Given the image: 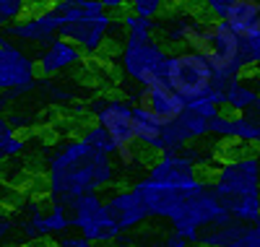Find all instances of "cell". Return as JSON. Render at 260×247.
Wrapping results in <instances>:
<instances>
[{"label": "cell", "mask_w": 260, "mask_h": 247, "mask_svg": "<svg viewBox=\"0 0 260 247\" xmlns=\"http://www.w3.org/2000/svg\"><path fill=\"white\" fill-rule=\"evenodd\" d=\"M117 169L112 156L96 153L81 138H62L47 156V200L65 208L83 195H99L110 185H115Z\"/></svg>", "instance_id": "obj_1"}, {"label": "cell", "mask_w": 260, "mask_h": 247, "mask_svg": "<svg viewBox=\"0 0 260 247\" xmlns=\"http://www.w3.org/2000/svg\"><path fill=\"white\" fill-rule=\"evenodd\" d=\"M211 193L234 221L252 224L260 219V156L247 153L224 159L213 172Z\"/></svg>", "instance_id": "obj_2"}, {"label": "cell", "mask_w": 260, "mask_h": 247, "mask_svg": "<svg viewBox=\"0 0 260 247\" xmlns=\"http://www.w3.org/2000/svg\"><path fill=\"white\" fill-rule=\"evenodd\" d=\"M120 68L138 88H151L167 83V68H169V52L161 42L148 39H122L120 44Z\"/></svg>", "instance_id": "obj_3"}, {"label": "cell", "mask_w": 260, "mask_h": 247, "mask_svg": "<svg viewBox=\"0 0 260 247\" xmlns=\"http://www.w3.org/2000/svg\"><path fill=\"white\" fill-rule=\"evenodd\" d=\"M192 52H198L208 60L213 78H237L245 71V65L240 63V37L224 21L208 18V24H206L198 44L192 47Z\"/></svg>", "instance_id": "obj_4"}, {"label": "cell", "mask_w": 260, "mask_h": 247, "mask_svg": "<svg viewBox=\"0 0 260 247\" xmlns=\"http://www.w3.org/2000/svg\"><path fill=\"white\" fill-rule=\"evenodd\" d=\"M213 71L203 55L192 50L169 52V68H167V86L175 94H180L187 104L195 99H203L211 91Z\"/></svg>", "instance_id": "obj_5"}, {"label": "cell", "mask_w": 260, "mask_h": 247, "mask_svg": "<svg viewBox=\"0 0 260 247\" xmlns=\"http://www.w3.org/2000/svg\"><path fill=\"white\" fill-rule=\"evenodd\" d=\"M206 185L208 182H201V185H195L190 190H175V188H164V185L151 182L148 177H141V179L133 182L130 190L138 195L148 219H161V221H169V227H177L187 213V206H190L192 195L198 190H203Z\"/></svg>", "instance_id": "obj_6"}, {"label": "cell", "mask_w": 260, "mask_h": 247, "mask_svg": "<svg viewBox=\"0 0 260 247\" xmlns=\"http://www.w3.org/2000/svg\"><path fill=\"white\" fill-rule=\"evenodd\" d=\"M34 88H39L37 57L26 47L0 34V94H29Z\"/></svg>", "instance_id": "obj_7"}, {"label": "cell", "mask_w": 260, "mask_h": 247, "mask_svg": "<svg viewBox=\"0 0 260 247\" xmlns=\"http://www.w3.org/2000/svg\"><path fill=\"white\" fill-rule=\"evenodd\" d=\"M71 224L73 232L83 239H89L91 244H110L115 242L122 232L110 216L102 195H83L78 198L71 208Z\"/></svg>", "instance_id": "obj_8"}, {"label": "cell", "mask_w": 260, "mask_h": 247, "mask_svg": "<svg viewBox=\"0 0 260 247\" xmlns=\"http://www.w3.org/2000/svg\"><path fill=\"white\" fill-rule=\"evenodd\" d=\"M201 6H187V3H175L169 6L161 18H156V32L161 34L164 44H187V50H192L198 44L208 18L203 16V11H198Z\"/></svg>", "instance_id": "obj_9"}, {"label": "cell", "mask_w": 260, "mask_h": 247, "mask_svg": "<svg viewBox=\"0 0 260 247\" xmlns=\"http://www.w3.org/2000/svg\"><path fill=\"white\" fill-rule=\"evenodd\" d=\"M115 29H120V21H115L110 13H94L86 18L65 21L60 26V39L76 44L83 55H99L104 50V44L112 39Z\"/></svg>", "instance_id": "obj_10"}, {"label": "cell", "mask_w": 260, "mask_h": 247, "mask_svg": "<svg viewBox=\"0 0 260 247\" xmlns=\"http://www.w3.org/2000/svg\"><path fill=\"white\" fill-rule=\"evenodd\" d=\"M91 115H94L99 128H104L107 133H110V138L117 143V148L136 143V136H133V104H130L125 97H112V94L96 97L91 102Z\"/></svg>", "instance_id": "obj_11"}, {"label": "cell", "mask_w": 260, "mask_h": 247, "mask_svg": "<svg viewBox=\"0 0 260 247\" xmlns=\"http://www.w3.org/2000/svg\"><path fill=\"white\" fill-rule=\"evenodd\" d=\"M60 18H57V13L50 8V3L47 6H39V3H34V8L29 11V16H24L21 21H16L13 26H8V29H3L0 34L3 37H8V39H13L16 44H37V47H45V44H50L52 39H57L60 37Z\"/></svg>", "instance_id": "obj_12"}, {"label": "cell", "mask_w": 260, "mask_h": 247, "mask_svg": "<svg viewBox=\"0 0 260 247\" xmlns=\"http://www.w3.org/2000/svg\"><path fill=\"white\" fill-rule=\"evenodd\" d=\"M208 99L219 107L229 109V115H247L260 104V91L247 83L242 76L237 78H213Z\"/></svg>", "instance_id": "obj_13"}, {"label": "cell", "mask_w": 260, "mask_h": 247, "mask_svg": "<svg viewBox=\"0 0 260 247\" xmlns=\"http://www.w3.org/2000/svg\"><path fill=\"white\" fill-rule=\"evenodd\" d=\"M146 177L156 185H164V188H175V190H190L195 185H201L203 179L182 153H164V156H156V162L148 167Z\"/></svg>", "instance_id": "obj_14"}, {"label": "cell", "mask_w": 260, "mask_h": 247, "mask_svg": "<svg viewBox=\"0 0 260 247\" xmlns=\"http://www.w3.org/2000/svg\"><path fill=\"white\" fill-rule=\"evenodd\" d=\"M37 57V71L42 78H52V76H62L78 65H83V52L76 47V44L65 42V39H52L50 44L39 47Z\"/></svg>", "instance_id": "obj_15"}, {"label": "cell", "mask_w": 260, "mask_h": 247, "mask_svg": "<svg viewBox=\"0 0 260 247\" xmlns=\"http://www.w3.org/2000/svg\"><path fill=\"white\" fill-rule=\"evenodd\" d=\"M208 136V120L198 117L195 112H185L182 117L175 122L164 125V136H161V156L164 153H182L190 143H198L201 138Z\"/></svg>", "instance_id": "obj_16"}, {"label": "cell", "mask_w": 260, "mask_h": 247, "mask_svg": "<svg viewBox=\"0 0 260 247\" xmlns=\"http://www.w3.org/2000/svg\"><path fill=\"white\" fill-rule=\"evenodd\" d=\"M198 247H260V232L255 229V224L226 219L208 227L201 234Z\"/></svg>", "instance_id": "obj_17"}, {"label": "cell", "mask_w": 260, "mask_h": 247, "mask_svg": "<svg viewBox=\"0 0 260 247\" xmlns=\"http://www.w3.org/2000/svg\"><path fill=\"white\" fill-rule=\"evenodd\" d=\"M104 203H107V208H110V216L115 219V224L120 227L122 234H133L148 219L143 203L138 200V195L133 190L117 188V190H112L110 195L104 198Z\"/></svg>", "instance_id": "obj_18"}, {"label": "cell", "mask_w": 260, "mask_h": 247, "mask_svg": "<svg viewBox=\"0 0 260 247\" xmlns=\"http://www.w3.org/2000/svg\"><path fill=\"white\" fill-rule=\"evenodd\" d=\"M143 107H146L154 117H159L164 125L175 122L177 117H182L185 112H187V102H185L180 94L172 91L167 83L146 88V104H143Z\"/></svg>", "instance_id": "obj_19"}, {"label": "cell", "mask_w": 260, "mask_h": 247, "mask_svg": "<svg viewBox=\"0 0 260 247\" xmlns=\"http://www.w3.org/2000/svg\"><path fill=\"white\" fill-rule=\"evenodd\" d=\"M133 136H136V146H143L146 151L161 156L164 122L151 115L146 107H133Z\"/></svg>", "instance_id": "obj_20"}, {"label": "cell", "mask_w": 260, "mask_h": 247, "mask_svg": "<svg viewBox=\"0 0 260 247\" xmlns=\"http://www.w3.org/2000/svg\"><path fill=\"white\" fill-rule=\"evenodd\" d=\"M224 24L232 26L237 37L257 34L260 32V3L255 0H232V8Z\"/></svg>", "instance_id": "obj_21"}, {"label": "cell", "mask_w": 260, "mask_h": 247, "mask_svg": "<svg viewBox=\"0 0 260 247\" xmlns=\"http://www.w3.org/2000/svg\"><path fill=\"white\" fill-rule=\"evenodd\" d=\"M120 26H122L127 39H138V42H148L156 34V21L154 18H141V16H133L130 11L122 13Z\"/></svg>", "instance_id": "obj_22"}, {"label": "cell", "mask_w": 260, "mask_h": 247, "mask_svg": "<svg viewBox=\"0 0 260 247\" xmlns=\"http://www.w3.org/2000/svg\"><path fill=\"white\" fill-rule=\"evenodd\" d=\"M89 148H94L96 153H104V156H115L117 153V143L110 138V133H107L104 128H99L96 122L91 125H86L81 130V136H78Z\"/></svg>", "instance_id": "obj_23"}, {"label": "cell", "mask_w": 260, "mask_h": 247, "mask_svg": "<svg viewBox=\"0 0 260 247\" xmlns=\"http://www.w3.org/2000/svg\"><path fill=\"white\" fill-rule=\"evenodd\" d=\"M31 8L34 3H29V0H0V32L13 26L24 16H29Z\"/></svg>", "instance_id": "obj_24"}, {"label": "cell", "mask_w": 260, "mask_h": 247, "mask_svg": "<svg viewBox=\"0 0 260 247\" xmlns=\"http://www.w3.org/2000/svg\"><path fill=\"white\" fill-rule=\"evenodd\" d=\"M234 141L245 146H260V125L250 115H234Z\"/></svg>", "instance_id": "obj_25"}, {"label": "cell", "mask_w": 260, "mask_h": 247, "mask_svg": "<svg viewBox=\"0 0 260 247\" xmlns=\"http://www.w3.org/2000/svg\"><path fill=\"white\" fill-rule=\"evenodd\" d=\"M240 63L245 65V71L260 65V32L240 37Z\"/></svg>", "instance_id": "obj_26"}, {"label": "cell", "mask_w": 260, "mask_h": 247, "mask_svg": "<svg viewBox=\"0 0 260 247\" xmlns=\"http://www.w3.org/2000/svg\"><path fill=\"white\" fill-rule=\"evenodd\" d=\"M208 136L219 138V141H234V115L221 112L208 122Z\"/></svg>", "instance_id": "obj_27"}, {"label": "cell", "mask_w": 260, "mask_h": 247, "mask_svg": "<svg viewBox=\"0 0 260 247\" xmlns=\"http://www.w3.org/2000/svg\"><path fill=\"white\" fill-rule=\"evenodd\" d=\"M130 13L133 16H141V18H161V13L169 8L164 0H136V3H130L127 6Z\"/></svg>", "instance_id": "obj_28"}, {"label": "cell", "mask_w": 260, "mask_h": 247, "mask_svg": "<svg viewBox=\"0 0 260 247\" xmlns=\"http://www.w3.org/2000/svg\"><path fill=\"white\" fill-rule=\"evenodd\" d=\"M182 156H185V159H187L195 169L203 167V164L208 167V164H213V162H216V153H213L206 143H201V141H198V143H190V146L182 151Z\"/></svg>", "instance_id": "obj_29"}, {"label": "cell", "mask_w": 260, "mask_h": 247, "mask_svg": "<svg viewBox=\"0 0 260 247\" xmlns=\"http://www.w3.org/2000/svg\"><path fill=\"white\" fill-rule=\"evenodd\" d=\"M143 247H190L187 239H182L180 234L175 232H156V234H151L146 239Z\"/></svg>", "instance_id": "obj_30"}, {"label": "cell", "mask_w": 260, "mask_h": 247, "mask_svg": "<svg viewBox=\"0 0 260 247\" xmlns=\"http://www.w3.org/2000/svg\"><path fill=\"white\" fill-rule=\"evenodd\" d=\"M0 151H3L6 159H13V156H21L26 151V138L18 136V133H11V136L0 138Z\"/></svg>", "instance_id": "obj_31"}, {"label": "cell", "mask_w": 260, "mask_h": 247, "mask_svg": "<svg viewBox=\"0 0 260 247\" xmlns=\"http://www.w3.org/2000/svg\"><path fill=\"white\" fill-rule=\"evenodd\" d=\"M187 109H190V112H195V115H198V117L208 120V122H211V120H213L216 115H221V109L216 107V104H213V102H211L208 97H203V99H195V102H190V104H187Z\"/></svg>", "instance_id": "obj_32"}, {"label": "cell", "mask_w": 260, "mask_h": 247, "mask_svg": "<svg viewBox=\"0 0 260 247\" xmlns=\"http://www.w3.org/2000/svg\"><path fill=\"white\" fill-rule=\"evenodd\" d=\"M229 8H232V0H208V3L201 6V11L211 16V21H226Z\"/></svg>", "instance_id": "obj_33"}, {"label": "cell", "mask_w": 260, "mask_h": 247, "mask_svg": "<svg viewBox=\"0 0 260 247\" xmlns=\"http://www.w3.org/2000/svg\"><path fill=\"white\" fill-rule=\"evenodd\" d=\"M115 159L122 164V169H130V167H138V146L136 143H130V146H120L117 153H115Z\"/></svg>", "instance_id": "obj_34"}, {"label": "cell", "mask_w": 260, "mask_h": 247, "mask_svg": "<svg viewBox=\"0 0 260 247\" xmlns=\"http://www.w3.org/2000/svg\"><path fill=\"white\" fill-rule=\"evenodd\" d=\"M13 229H16V216L8 213V211H0V247H3V242L11 237Z\"/></svg>", "instance_id": "obj_35"}, {"label": "cell", "mask_w": 260, "mask_h": 247, "mask_svg": "<svg viewBox=\"0 0 260 247\" xmlns=\"http://www.w3.org/2000/svg\"><path fill=\"white\" fill-rule=\"evenodd\" d=\"M55 247H96V244H91L89 239H83V237H78V234H68V237L57 239Z\"/></svg>", "instance_id": "obj_36"}, {"label": "cell", "mask_w": 260, "mask_h": 247, "mask_svg": "<svg viewBox=\"0 0 260 247\" xmlns=\"http://www.w3.org/2000/svg\"><path fill=\"white\" fill-rule=\"evenodd\" d=\"M104 3V11H125V0H102Z\"/></svg>", "instance_id": "obj_37"}, {"label": "cell", "mask_w": 260, "mask_h": 247, "mask_svg": "<svg viewBox=\"0 0 260 247\" xmlns=\"http://www.w3.org/2000/svg\"><path fill=\"white\" fill-rule=\"evenodd\" d=\"M11 133H16L11 125H8V120H6V112H0V138H6V136H11Z\"/></svg>", "instance_id": "obj_38"}, {"label": "cell", "mask_w": 260, "mask_h": 247, "mask_svg": "<svg viewBox=\"0 0 260 247\" xmlns=\"http://www.w3.org/2000/svg\"><path fill=\"white\" fill-rule=\"evenodd\" d=\"M8 188H6V182H3V179H0V200H8Z\"/></svg>", "instance_id": "obj_39"}, {"label": "cell", "mask_w": 260, "mask_h": 247, "mask_svg": "<svg viewBox=\"0 0 260 247\" xmlns=\"http://www.w3.org/2000/svg\"><path fill=\"white\" fill-rule=\"evenodd\" d=\"M6 162V156H3V151H0V164H3Z\"/></svg>", "instance_id": "obj_40"}, {"label": "cell", "mask_w": 260, "mask_h": 247, "mask_svg": "<svg viewBox=\"0 0 260 247\" xmlns=\"http://www.w3.org/2000/svg\"><path fill=\"white\" fill-rule=\"evenodd\" d=\"M0 112H3V109H0Z\"/></svg>", "instance_id": "obj_41"}]
</instances>
